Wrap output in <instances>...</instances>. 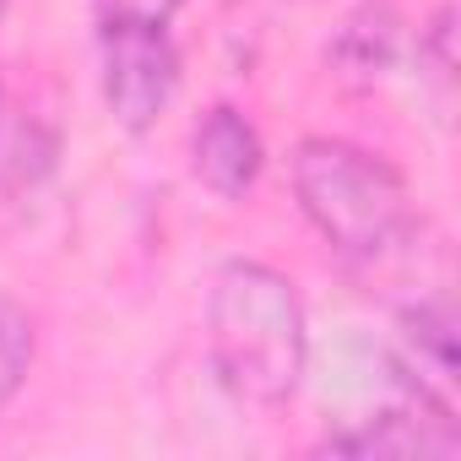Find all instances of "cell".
<instances>
[{"mask_svg":"<svg viewBox=\"0 0 461 461\" xmlns=\"http://www.w3.org/2000/svg\"><path fill=\"white\" fill-rule=\"evenodd\" d=\"M0 6H6V0H0Z\"/></svg>","mask_w":461,"mask_h":461,"instance_id":"obj_11","label":"cell"},{"mask_svg":"<svg viewBox=\"0 0 461 461\" xmlns=\"http://www.w3.org/2000/svg\"><path fill=\"white\" fill-rule=\"evenodd\" d=\"M206 364L240 407L277 412L310 375V315L267 261H228L206 294Z\"/></svg>","mask_w":461,"mask_h":461,"instance_id":"obj_1","label":"cell"},{"mask_svg":"<svg viewBox=\"0 0 461 461\" xmlns=\"http://www.w3.org/2000/svg\"><path fill=\"white\" fill-rule=\"evenodd\" d=\"M321 456H353V461H412V456H456L461 450V429L456 412L396 385V402L348 418L342 429H331L321 445Z\"/></svg>","mask_w":461,"mask_h":461,"instance_id":"obj_4","label":"cell"},{"mask_svg":"<svg viewBox=\"0 0 461 461\" xmlns=\"http://www.w3.org/2000/svg\"><path fill=\"white\" fill-rule=\"evenodd\" d=\"M104 104L120 131L147 136L179 93V50L168 28H98Z\"/></svg>","mask_w":461,"mask_h":461,"instance_id":"obj_3","label":"cell"},{"mask_svg":"<svg viewBox=\"0 0 461 461\" xmlns=\"http://www.w3.org/2000/svg\"><path fill=\"white\" fill-rule=\"evenodd\" d=\"M288 179L310 228L353 261L402 250L418 228V206L396 163L348 136H304L288 158Z\"/></svg>","mask_w":461,"mask_h":461,"instance_id":"obj_2","label":"cell"},{"mask_svg":"<svg viewBox=\"0 0 461 461\" xmlns=\"http://www.w3.org/2000/svg\"><path fill=\"white\" fill-rule=\"evenodd\" d=\"M396 385L439 402L456 412V304L450 299H418L396 315V353H391Z\"/></svg>","mask_w":461,"mask_h":461,"instance_id":"obj_5","label":"cell"},{"mask_svg":"<svg viewBox=\"0 0 461 461\" xmlns=\"http://www.w3.org/2000/svg\"><path fill=\"white\" fill-rule=\"evenodd\" d=\"M185 0H93L98 28H168Z\"/></svg>","mask_w":461,"mask_h":461,"instance_id":"obj_10","label":"cell"},{"mask_svg":"<svg viewBox=\"0 0 461 461\" xmlns=\"http://www.w3.org/2000/svg\"><path fill=\"white\" fill-rule=\"evenodd\" d=\"M396 55H402V23H396L391 6H380V0L358 6V12L337 28V39H331V50H326L331 71H337L348 87H375V82L396 66Z\"/></svg>","mask_w":461,"mask_h":461,"instance_id":"obj_7","label":"cell"},{"mask_svg":"<svg viewBox=\"0 0 461 461\" xmlns=\"http://www.w3.org/2000/svg\"><path fill=\"white\" fill-rule=\"evenodd\" d=\"M418 71L429 77L439 104H450V93H456V12L450 6H439L429 17V28L418 33Z\"/></svg>","mask_w":461,"mask_h":461,"instance_id":"obj_9","label":"cell"},{"mask_svg":"<svg viewBox=\"0 0 461 461\" xmlns=\"http://www.w3.org/2000/svg\"><path fill=\"white\" fill-rule=\"evenodd\" d=\"M33 358H39V321L17 294L0 288V412L23 396Z\"/></svg>","mask_w":461,"mask_h":461,"instance_id":"obj_8","label":"cell"},{"mask_svg":"<svg viewBox=\"0 0 461 461\" xmlns=\"http://www.w3.org/2000/svg\"><path fill=\"white\" fill-rule=\"evenodd\" d=\"M267 168V141L256 120L234 104H217L195 120L190 136V174L217 195V201H245Z\"/></svg>","mask_w":461,"mask_h":461,"instance_id":"obj_6","label":"cell"}]
</instances>
